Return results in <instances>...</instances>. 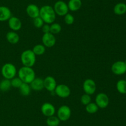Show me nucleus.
Segmentation results:
<instances>
[{"label": "nucleus", "instance_id": "nucleus-9", "mask_svg": "<svg viewBox=\"0 0 126 126\" xmlns=\"http://www.w3.org/2000/svg\"><path fill=\"white\" fill-rule=\"evenodd\" d=\"M54 91L55 95L62 98H68L71 94V90L70 87L65 84H59L57 85Z\"/></svg>", "mask_w": 126, "mask_h": 126}, {"label": "nucleus", "instance_id": "nucleus-13", "mask_svg": "<svg viewBox=\"0 0 126 126\" xmlns=\"http://www.w3.org/2000/svg\"><path fill=\"white\" fill-rule=\"evenodd\" d=\"M44 80V87L47 91H54L57 86V82L52 76H47Z\"/></svg>", "mask_w": 126, "mask_h": 126}, {"label": "nucleus", "instance_id": "nucleus-6", "mask_svg": "<svg viewBox=\"0 0 126 126\" xmlns=\"http://www.w3.org/2000/svg\"><path fill=\"white\" fill-rule=\"evenodd\" d=\"M71 115V110L69 106L66 105H62L59 108L57 111V117L60 121H68Z\"/></svg>", "mask_w": 126, "mask_h": 126}, {"label": "nucleus", "instance_id": "nucleus-7", "mask_svg": "<svg viewBox=\"0 0 126 126\" xmlns=\"http://www.w3.org/2000/svg\"><path fill=\"white\" fill-rule=\"evenodd\" d=\"M95 103L99 108L105 109L109 105V98L108 95L105 93H99L96 95Z\"/></svg>", "mask_w": 126, "mask_h": 126}, {"label": "nucleus", "instance_id": "nucleus-1", "mask_svg": "<svg viewBox=\"0 0 126 126\" xmlns=\"http://www.w3.org/2000/svg\"><path fill=\"white\" fill-rule=\"evenodd\" d=\"M39 17L45 23L51 24L56 18V14L54 8L49 5H45L39 8Z\"/></svg>", "mask_w": 126, "mask_h": 126}, {"label": "nucleus", "instance_id": "nucleus-27", "mask_svg": "<svg viewBox=\"0 0 126 126\" xmlns=\"http://www.w3.org/2000/svg\"><path fill=\"white\" fill-rule=\"evenodd\" d=\"M61 30L62 26L59 23L54 22L50 25V33H52L53 35L58 34L61 32Z\"/></svg>", "mask_w": 126, "mask_h": 126}, {"label": "nucleus", "instance_id": "nucleus-25", "mask_svg": "<svg viewBox=\"0 0 126 126\" xmlns=\"http://www.w3.org/2000/svg\"><path fill=\"white\" fill-rule=\"evenodd\" d=\"M86 111L89 114H95L98 111L99 107H98L95 103L91 102L86 106Z\"/></svg>", "mask_w": 126, "mask_h": 126}, {"label": "nucleus", "instance_id": "nucleus-12", "mask_svg": "<svg viewBox=\"0 0 126 126\" xmlns=\"http://www.w3.org/2000/svg\"><path fill=\"white\" fill-rule=\"evenodd\" d=\"M41 111L44 116L46 117L54 116L55 113V107L50 103H44L41 107Z\"/></svg>", "mask_w": 126, "mask_h": 126}, {"label": "nucleus", "instance_id": "nucleus-3", "mask_svg": "<svg viewBox=\"0 0 126 126\" xmlns=\"http://www.w3.org/2000/svg\"><path fill=\"white\" fill-rule=\"evenodd\" d=\"M20 60L23 66L32 67L35 64L36 56L33 53L32 49H27L21 54Z\"/></svg>", "mask_w": 126, "mask_h": 126}, {"label": "nucleus", "instance_id": "nucleus-15", "mask_svg": "<svg viewBox=\"0 0 126 126\" xmlns=\"http://www.w3.org/2000/svg\"><path fill=\"white\" fill-rule=\"evenodd\" d=\"M26 12L30 17L34 19L39 16V8L34 4H30L26 8Z\"/></svg>", "mask_w": 126, "mask_h": 126}, {"label": "nucleus", "instance_id": "nucleus-19", "mask_svg": "<svg viewBox=\"0 0 126 126\" xmlns=\"http://www.w3.org/2000/svg\"><path fill=\"white\" fill-rule=\"evenodd\" d=\"M67 4L68 9L70 11L75 12L81 9L82 6V1L81 0H69Z\"/></svg>", "mask_w": 126, "mask_h": 126}, {"label": "nucleus", "instance_id": "nucleus-14", "mask_svg": "<svg viewBox=\"0 0 126 126\" xmlns=\"http://www.w3.org/2000/svg\"><path fill=\"white\" fill-rule=\"evenodd\" d=\"M8 25L12 31H18L22 28V22L18 17L16 16H11L8 20Z\"/></svg>", "mask_w": 126, "mask_h": 126}, {"label": "nucleus", "instance_id": "nucleus-18", "mask_svg": "<svg viewBox=\"0 0 126 126\" xmlns=\"http://www.w3.org/2000/svg\"><path fill=\"white\" fill-rule=\"evenodd\" d=\"M6 40L11 44H16L19 42L20 37L18 33H16V32L10 31L6 34Z\"/></svg>", "mask_w": 126, "mask_h": 126}, {"label": "nucleus", "instance_id": "nucleus-21", "mask_svg": "<svg viewBox=\"0 0 126 126\" xmlns=\"http://www.w3.org/2000/svg\"><path fill=\"white\" fill-rule=\"evenodd\" d=\"M31 87L30 84H27V83L23 82V84L21 85L19 87V90L20 94L23 96H28L31 93Z\"/></svg>", "mask_w": 126, "mask_h": 126}, {"label": "nucleus", "instance_id": "nucleus-20", "mask_svg": "<svg viewBox=\"0 0 126 126\" xmlns=\"http://www.w3.org/2000/svg\"><path fill=\"white\" fill-rule=\"evenodd\" d=\"M113 11L115 14L121 16L126 12V4L124 2H119L114 6Z\"/></svg>", "mask_w": 126, "mask_h": 126}, {"label": "nucleus", "instance_id": "nucleus-17", "mask_svg": "<svg viewBox=\"0 0 126 126\" xmlns=\"http://www.w3.org/2000/svg\"><path fill=\"white\" fill-rule=\"evenodd\" d=\"M31 89L34 91H41L44 88V80L41 77L34 78V80L30 84Z\"/></svg>", "mask_w": 126, "mask_h": 126}, {"label": "nucleus", "instance_id": "nucleus-26", "mask_svg": "<svg viewBox=\"0 0 126 126\" xmlns=\"http://www.w3.org/2000/svg\"><path fill=\"white\" fill-rule=\"evenodd\" d=\"M116 88L121 94H126V80H119L116 84Z\"/></svg>", "mask_w": 126, "mask_h": 126}, {"label": "nucleus", "instance_id": "nucleus-5", "mask_svg": "<svg viewBox=\"0 0 126 126\" xmlns=\"http://www.w3.org/2000/svg\"><path fill=\"white\" fill-rule=\"evenodd\" d=\"M54 9L56 15L59 16H65L68 13V4L63 1H58L54 4Z\"/></svg>", "mask_w": 126, "mask_h": 126}, {"label": "nucleus", "instance_id": "nucleus-23", "mask_svg": "<svg viewBox=\"0 0 126 126\" xmlns=\"http://www.w3.org/2000/svg\"><path fill=\"white\" fill-rule=\"evenodd\" d=\"M32 51L36 56H41L46 52V47L43 44H36L33 47Z\"/></svg>", "mask_w": 126, "mask_h": 126}, {"label": "nucleus", "instance_id": "nucleus-34", "mask_svg": "<svg viewBox=\"0 0 126 126\" xmlns=\"http://www.w3.org/2000/svg\"></svg>", "mask_w": 126, "mask_h": 126}, {"label": "nucleus", "instance_id": "nucleus-29", "mask_svg": "<svg viewBox=\"0 0 126 126\" xmlns=\"http://www.w3.org/2000/svg\"><path fill=\"white\" fill-rule=\"evenodd\" d=\"M64 21L66 25H72L75 22V17L72 14L68 13L64 16Z\"/></svg>", "mask_w": 126, "mask_h": 126}, {"label": "nucleus", "instance_id": "nucleus-32", "mask_svg": "<svg viewBox=\"0 0 126 126\" xmlns=\"http://www.w3.org/2000/svg\"><path fill=\"white\" fill-rule=\"evenodd\" d=\"M42 31L44 33H49L50 32V24H47V23H44L41 27Z\"/></svg>", "mask_w": 126, "mask_h": 126}, {"label": "nucleus", "instance_id": "nucleus-11", "mask_svg": "<svg viewBox=\"0 0 126 126\" xmlns=\"http://www.w3.org/2000/svg\"><path fill=\"white\" fill-rule=\"evenodd\" d=\"M42 43L45 47L51 48L56 43V38L54 35L51 33H44L42 37Z\"/></svg>", "mask_w": 126, "mask_h": 126}, {"label": "nucleus", "instance_id": "nucleus-2", "mask_svg": "<svg viewBox=\"0 0 126 126\" xmlns=\"http://www.w3.org/2000/svg\"><path fill=\"white\" fill-rule=\"evenodd\" d=\"M18 77L24 83L30 84L36 77L35 72L32 67L23 66L18 72Z\"/></svg>", "mask_w": 126, "mask_h": 126}, {"label": "nucleus", "instance_id": "nucleus-33", "mask_svg": "<svg viewBox=\"0 0 126 126\" xmlns=\"http://www.w3.org/2000/svg\"><path fill=\"white\" fill-rule=\"evenodd\" d=\"M89 1H92V0H89Z\"/></svg>", "mask_w": 126, "mask_h": 126}, {"label": "nucleus", "instance_id": "nucleus-24", "mask_svg": "<svg viewBox=\"0 0 126 126\" xmlns=\"http://www.w3.org/2000/svg\"><path fill=\"white\" fill-rule=\"evenodd\" d=\"M11 80L4 79L0 82V90L2 91H7L11 89Z\"/></svg>", "mask_w": 126, "mask_h": 126}, {"label": "nucleus", "instance_id": "nucleus-8", "mask_svg": "<svg viewBox=\"0 0 126 126\" xmlns=\"http://www.w3.org/2000/svg\"><path fill=\"white\" fill-rule=\"evenodd\" d=\"M82 88L85 93L92 95L95 92L96 89H97V85L94 80L91 79H87L84 82Z\"/></svg>", "mask_w": 126, "mask_h": 126}, {"label": "nucleus", "instance_id": "nucleus-30", "mask_svg": "<svg viewBox=\"0 0 126 126\" xmlns=\"http://www.w3.org/2000/svg\"><path fill=\"white\" fill-rule=\"evenodd\" d=\"M91 101H92V98H91V95L85 93L81 96V103L83 105L86 106V105H88L89 103H90L91 102Z\"/></svg>", "mask_w": 126, "mask_h": 126}, {"label": "nucleus", "instance_id": "nucleus-10", "mask_svg": "<svg viewBox=\"0 0 126 126\" xmlns=\"http://www.w3.org/2000/svg\"><path fill=\"white\" fill-rule=\"evenodd\" d=\"M111 71L115 75H123L126 72V63L123 61L115 62L111 66Z\"/></svg>", "mask_w": 126, "mask_h": 126}, {"label": "nucleus", "instance_id": "nucleus-35", "mask_svg": "<svg viewBox=\"0 0 126 126\" xmlns=\"http://www.w3.org/2000/svg\"></svg>", "mask_w": 126, "mask_h": 126}, {"label": "nucleus", "instance_id": "nucleus-28", "mask_svg": "<svg viewBox=\"0 0 126 126\" xmlns=\"http://www.w3.org/2000/svg\"><path fill=\"white\" fill-rule=\"evenodd\" d=\"M11 86L14 88H19L20 86H21L22 84H23V82L22 80L20 79L19 77H16L13 78L11 80Z\"/></svg>", "mask_w": 126, "mask_h": 126}, {"label": "nucleus", "instance_id": "nucleus-22", "mask_svg": "<svg viewBox=\"0 0 126 126\" xmlns=\"http://www.w3.org/2000/svg\"><path fill=\"white\" fill-rule=\"evenodd\" d=\"M60 121L57 116H52L48 117L46 119V124L48 126H59Z\"/></svg>", "mask_w": 126, "mask_h": 126}, {"label": "nucleus", "instance_id": "nucleus-16", "mask_svg": "<svg viewBox=\"0 0 126 126\" xmlns=\"http://www.w3.org/2000/svg\"><path fill=\"white\" fill-rule=\"evenodd\" d=\"M12 16V12L9 7L0 6V22H4L9 19Z\"/></svg>", "mask_w": 126, "mask_h": 126}, {"label": "nucleus", "instance_id": "nucleus-4", "mask_svg": "<svg viewBox=\"0 0 126 126\" xmlns=\"http://www.w3.org/2000/svg\"><path fill=\"white\" fill-rule=\"evenodd\" d=\"M1 74L4 79L11 80L17 74V68L12 63H6L1 68Z\"/></svg>", "mask_w": 126, "mask_h": 126}, {"label": "nucleus", "instance_id": "nucleus-31", "mask_svg": "<svg viewBox=\"0 0 126 126\" xmlns=\"http://www.w3.org/2000/svg\"><path fill=\"white\" fill-rule=\"evenodd\" d=\"M44 24V21H43L41 18L39 16L33 19V25L36 28H40L43 27V25Z\"/></svg>", "mask_w": 126, "mask_h": 126}]
</instances>
